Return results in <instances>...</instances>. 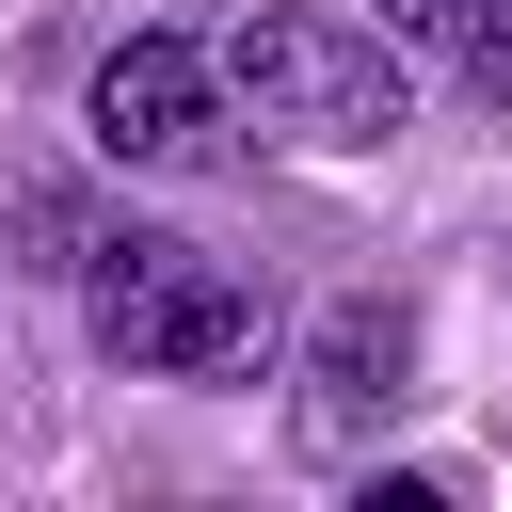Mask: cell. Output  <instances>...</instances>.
Listing matches in <instances>:
<instances>
[{
	"label": "cell",
	"instance_id": "cell-1",
	"mask_svg": "<svg viewBox=\"0 0 512 512\" xmlns=\"http://www.w3.org/2000/svg\"><path fill=\"white\" fill-rule=\"evenodd\" d=\"M80 304H96V352L144 368V384H208V368L256 352V288H240L208 240H160V224L80 240Z\"/></svg>",
	"mask_w": 512,
	"mask_h": 512
},
{
	"label": "cell",
	"instance_id": "cell-2",
	"mask_svg": "<svg viewBox=\"0 0 512 512\" xmlns=\"http://www.w3.org/2000/svg\"><path fill=\"white\" fill-rule=\"evenodd\" d=\"M208 80L256 112V128H288V144H384L416 96H400V64H384V32H336V16H288V0H256L224 48H208Z\"/></svg>",
	"mask_w": 512,
	"mask_h": 512
},
{
	"label": "cell",
	"instance_id": "cell-3",
	"mask_svg": "<svg viewBox=\"0 0 512 512\" xmlns=\"http://www.w3.org/2000/svg\"><path fill=\"white\" fill-rule=\"evenodd\" d=\"M80 128H96V160H128V176H208V160H224V80H208L192 32H128V48L80 80Z\"/></svg>",
	"mask_w": 512,
	"mask_h": 512
},
{
	"label": "cell",
	"instance_id": "cell-4",
	"mask_svg": "<svg viewBox=\"0 0 512 512\" xmlns=\"http://www.w3.org/2000/svg\"><path fill=\"white\" fill-rule=\"evenodd\" d=\"M400 368H416V304H336L304 336V400H288V448L304 464H352L384 416H400Z\"/></svg>",
	"mask_w": 512,
	"mask_h": 512
},
{
	"label": "cell",
	"instance_id": "cell-5",
	"mask_svg": "<svg viewBox=\"0 0 512 512\" xmlns=\"http://www.w3.org/2000/svg\"><path fill=\"white\" fill-rule=\"evenodd\" d=\"M384 16H400L432 64H464L480 96H512V0H384Z\"/></svg>",
	"mask_w": 512,
	"mask_h": 512
}]
</instances>
